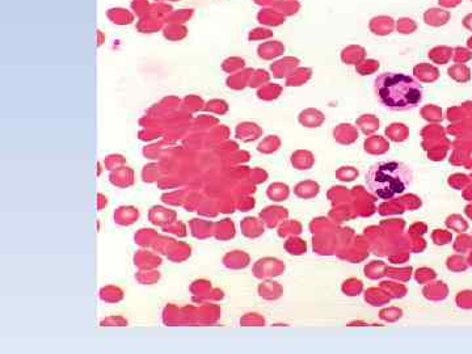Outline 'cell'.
<instances>
[{
	"label": "cell",
	"mask_w": 472,
	"mask_h": 354,
	"mask_svg": "<svg viewBox=\"0 0 472 354\" xmlns=\"http://www.w3.org/2000/svg\"><path fill=\"white\" fill-rule=\"evenodd\" d=\"M413 181V172L403 161L380 160L373 164L365 177V185L371 194L380 199H391L406 193Z\"/></svg>",
	"instance_id": "7a4b0ae2"
},
{
	"label": "cell",
	"mask_w": 472,
	"mask_h": 354,
	"mask_svg": "<svg viewBox=\"0 0 472 354\" xmlns=\"http://www.w3.org/2000/svg\"><path fill=\"white\" fill-rule=\"evenodd\" d=\"M96 34H97V46H101L102 43L105 42V34H102V32L100 29L96 31Z\"/></svg>",
	"instance_id": "30bf717a"
},
{
	"label": "cell",
	"mask_w": 472,
	"mask_h": 354,
	"mask_svg": "<svg viewBox=\"0 0 472 354\" xmlns=\"http://www.w3.org/2000/svg\"><path fill=\"white\" fill-rule=\"evenodd\" d=\"M150 7H151V3L149 0H131V3H130V8L138 19L149 15Z\"/></svg>",
	"instance_id": "ba28073f"
},
{
	"label": "cell",
	"mask_w": 472,
	"mask_h": 354,
	"mask_svg": "<svg viewBox=\"0 0 472 354\" xmlns=\"http://www.w3.org/2000/svg\"><path fill=\"white\" fill-rule=\"evenodd\" d=\"M106 17L114 25L126 27V25H131L135 21L137 16L134 15L133 11H129L124 7H112L106 11Z\"/></svg>",
	"instance_id": "3957f363"
},
{
	"label": "cell",
	"mask_w": 472,
	"mask_h": 354,
	"mask_svg": "<svg viewBox=\"0 0 472 354\" xmlns=\"http://www.w3.org/2000/svg\"><path fill=\"white\" fill-rule=\"evenodd\" d=\"M264 32H266V31H264V29H256V31L253 32V38H260V37H266V35H269V33H264Z\"/></svg>",
	"instance_id": "8fae6325"
},
{
	"label": "cell",
	"mask_w": 472,
	"mask_h": 354,
	"mask_svg": "<svg viewBox=\"0 0 472 354\" xmlns=\"http://www.w3.org/2000/svg\"><path fill=\"white\" fill-rule=\"evenodd\" d=\"M172 11H173V7H172L171 4L165 3V1H157V0L155 3H151L149 15L159 17V19H164V17L169 15Z\"/></svg>",
	"instance_id": "52a82bcc"
},
{
	"label": "cell",
	"mask_w": 472,
	"mask_h": 354,
	"mask_svg": "<svg viewBox=\"0 0 472 354\" xmlns=\"http://www.w3.org/2000/svg\"><path fill=\"white\" fill-rule=\"evenodd\" d=\"M163 37L168 41H172V42H177V41H183L184 38H187L188 31L187 25H183V24H168V25H164L163 31Z\"/></svg>",
	"instance_id": "5b68a950"
},
{
	"label": "cell",
	"mask_w": 472,
	"mask_h": 354,
	"mask_svg": "<svg viewBox=\"0 0 472 354\" xmlns=\"http://www.w3.org/2000/svg\"><path fill=\"white\" fill-rule=\"evenodd\" d=\"M194 16V9L193 8H181V9H173L168 16L163 19L164 24H185Z\"/></svg>",
	"instance_id": "8992f818"
},
{
	"label": "cell",
	"mask_w": 472,
	"mask_h": 354,
	"mask_svg": "<svg viewBox=\"0 0 472 354\" xmlns=\"http://www.w3.org/2000/svg\"><path fill=\"white\" fill-rule=\"evenodd\" d=\"M163 19L155 17V16L147 15L145 17L138 19L137 24H135V29L137 32L142 33V34H154L157 32H161L164 28Z\"/></svg>",
	"instance_id": "277c9868"
},
{
	"label": "cell",
	"mask_w": 472,
	"mask_h": 354,
	"mask_svg": "<svg viewBox=\"0 0 472 354\" xmlns=\"http://www.w3.org/2000/svg\"><path fill=\"white\" fill-rule=\"evenodd\" d=\"M157 1H165V3H175V1H180V0H157Z\"/></svg>",
	"instance_id": "7c38bea8"
},
{
	"label": "cell",
	"mask_w": 472,
	"mask_h": 354,
	"mask_svg": "<svg viewBox=\"0 0 472 354\" xmlns=\"http://www.w3.org/2000/svg\"><path fill=\"white\" fill-rule=\"evenodd\" d=\"M201 98L195 97V96H190V97H187L184 100V108L188 110H190V112H197L201 108Z\"/></svg>",
	"instance_id": "9c48e42d"
},
{
	"label": "cell",
	"mask_w": 472,
	"mask_h": 354,
	"mask_svg": "<svg viewBox=\"0 0 472 354\" xmlns=\"http://www.w3.org/2000/svg\"><path fill=\"white\" fill-rule=\"evenodd\" d=\"M379 104L392 112L414 109L422 101V86L414 78L402 72H383L374 82Z\"/></svg>",
	"instance_id": "6da1fadb"
}]
</instances>
